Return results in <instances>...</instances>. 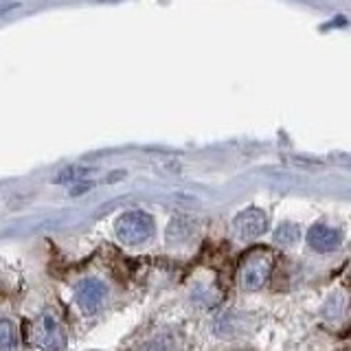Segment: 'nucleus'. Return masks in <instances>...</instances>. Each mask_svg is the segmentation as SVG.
<instances>
[{"label": "nucleus", "mask_w": 351, "mask_h": 351, "mask_svg": "<svg viewBox=\"0 0 351 351\" xmlns=\"http://www.w3.org/2000/svg\"><path fill=\"white\" fill-rule=\"evenodd\" d=\"M117 237L128 246H138L154 235V219L145 211H128L117 219Z\"/></svg>", "instance_id": "nucleus-1"}, {"label": "nucleus", "mask_w": 351, "mask_h": 351, "mask_svg": "<svg viewBox=\"0 0 351 351\" xmlns=\"http://www.w3.org/2000/svg\"><path fill=\"white\" fill-rule=\"evenodd\" d=\"M270 270H272V257L268 252H252V255L246 257V261L241 263L239 285L248 292L261 290L270 277Z\"/></svg>", "instance_id": "nucleus-2"}, {"label": "nucleus", "mask_w": 351, "mask_h": 351, "mask_svg": "<svg viewBox=\"0 0 351 351\" xmlns=\"http://www.w3.org/2000/svg\"><path fill=\"white\" fill-rule=\"evenodd\" d=\"M233 228L241 239H255L266 233L268 215L261 208H246L233 219Z\"/></svg>", "instance_id": "nucleus-3"}, {"label": "nucleus", "mask_w": 351, "mask_h": 351, "mask_svg": "<svg viewBox=\"0 0 351 351\" xmlns=\"http://www.w3.org/2000/svg\"><path fill=\"white\" fill-rule=\"evenodd\" d=\"M340 241H343V233L327 224H316L307 233V244L316 252H332L340 246Z\"/></svg>", "instance_id": "nucleus-4"}, {"label": "nucleus", "mask_w": 351, "mask_h": 351, "mask_svg": "<svg viewBox=\"0 0 351 351\" xmlns=\"http://www.w3.org/2000/svg\"><path fill=\"white\" fill-rule=\"evenodd\" d=\"M106 299V285L99 279H86L77 288V303L82 305L84 312H95L101 307Z\"/></svg>", "instance_id": "nucleus-5"}, {"label": "nucleus", "mask_w": 351, "mask_h": 351, "mask_svg": "<svg viewBox=\"0 0 351 351\" xmlns=\"http://www.w3.org/2000/svg\"><path fill=\"white\" fill-rule=\"evenodd\" d=\"M299 237H301V230L296 224H281L277 228V233H274V239H277L281 246H292L299 241Z\"/></svg>", "instance_id": "nucleus-6"}, {"label": "nucleus", "mask_w": 351, "mask_h": 351, "mask_svg": "<svg viewBox=\"0 0 351 351\" xmlns=\"http://www.w3.org/2000/svg\"><path fill=\"white\" fill-rule=\"evenodd\" d=\"M0 340H3V351H11V325L9 321H3V327H0Z\"/></svg>", "instance_id": "nucleus-7"}]
</instances>
